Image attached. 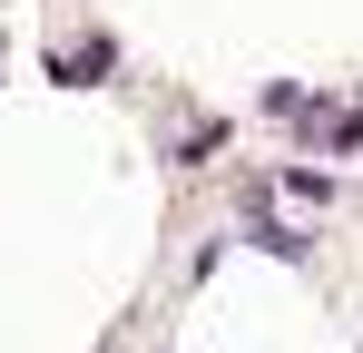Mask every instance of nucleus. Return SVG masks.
<instances>
[{"instance_id":"nucleus-1","label":"nucleus","mask_w":363,"mask_h":353,"mask_svg":"<svg viewBox=\"0 0 363 353\" xmlns=\"http://www.w3.org/2000/svg\"><path fill=\"white\" fill-rule=\"evenodd\" d=\"M245 245H265V255H295V265H304V235L285 226V216H265V206H255V226H245Z\"/></svg>"},{"instance_id":"nucleus-2","label":"nucleus","mask_w":363,"mask_h":353,"mask_svg":"<svg viewBox=\"0 0 363 353\" xmlns=\"http://www.w3.org/2000/svg\"><path fill=\"white\" fill-rule=\"evenodd\" d=\"M285 196H304V206H324V196H334V176H314V167H285Z\"/></svg>"}]
</instances>
